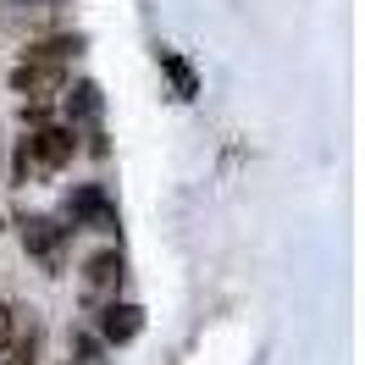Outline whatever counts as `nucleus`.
Segmentation results:
<instances>
[{
  "instance_id": "f257e3e1",
  "label": "nucleus",
  "mask_w": 365,
  "mask_h": 365,
  "mask_svg": "<svg viewBox=\"0 0 365 365\" xmlns=\"http://www.w3.org/2000/svg\"><path fill=\"white\" fill-rule=\"evenodd\" d=\"M67 50H78V39H45L23 56V67L11 72V89L23 94V106L45 111L56 94H67Z\"/></svg>"
},
{
  "instance_id": "f03ea898",
  "label": "nucleus",
  "mask_w": 365,
  "mask_h": 365,
  "mask_svg": "<svg viewBox=\"0 0 365 365\" xmlns=\"http://www.w3.org/2000/svg\"><path fill=\"white\" fill-rule=\"evenodd\" d=\"M78 155V133L72 128H28V138L17 144V182H39L50 172H61Z\"/></svg>"
},
{
  "instance_id": "7ed1b4c3",
  "label": "nucleus",
  "mask_w": 365,
  "mask_h": 365,
  "mask_svg": "<svg viewBox=\"0 0 365 365\" xmlns=\"http://www.w3.org/2000/svg\"><path fill=\"white\" fill-rule=\"evenodd\" d=\"M17 227H23V244H28V255H34V260H39V266H45L50 277H56L61 266H67V227H56L50 216H23Z\"/></svg>"
},
{
  "instance_id": "20e7f679",
  "label": "nucleus",
  "mask_w": 365,
  "mask_h": 365,
  "mask_svg": "<svg viewBox=\"0 0 365 365\" xmlns=\"http://www.w3.org/2000/svg\"><path fill=\"white\" fill-rule=\"evenodd\" d=\"M67 216L78 222V227L116 232V205L106 200V188H100V182H83V188H72V200H67Z\"/></svg>"
},
{
  "instance_id": "39448f33",
  "label": "nucleus",
  "mask_w": 365,
  "mask_h": 365,
  "mask_svg": "<svg viewBox=\"0 0 365 365\" xmlns=\"http://www.w3.org/2000/svg\"><path fill=\"white\" fill-rule=\"evenodd\" d=\"M122 277H128L122 255L100 250V255H89V266H83V294H89L94 304H111V299L122 294Z\"/></svg>"
},
{
  "instance_id": "423d86ee",
  "label": "nucleus",
  "mask_w": 365,
  "mask_h": 365,
  "mask_svg": "<svg viewBox=\"0 0 365 365\" xmlns=\"http://www.w3.org/2000/svg\"><path fill=\"white\" fill-rule=\"evenodd\" d=\"M138 332H144V310L138 304H122V299L100 304V338L106 343H133Z\"/></svg>"
},
{
  "instance_id": "0eeeda50",
  "label": "nucleus",
  "mask_w": 365,
  "mask_h": 365,
  "mask_svg": "<svg viewBox=\"0 0 365 365\" xmlns=\"http://www.w3.org/2000/svg\"><path fill=\"white\" fill-rule=\"evenodd\" d=\"M6 365H39V321L34 316H17V332H11V354H6Z\"/></svg>"
},
{
  "instance_id": "6e6552de",
  "label": "nucleus",
  "mask_w": 365,
  "mask_h": 365,
  "mask_svg": "<svg viewBox=\"0 0 365 365\" xmlns=\"http://www.w3.org/2000/svg\"><path fill=\"white\" fill-rule=\"evenodd\" d=\"M67 116H72V133H78V128H94V116H100V89H94V83H78V89L67 94Z\"/></svg>"
},
{
  "instance_id": "1a4fd4ad",
  "label": "nucleus",
  "mask_w": 365,
  "mask_h": 365,
  "mask_svg": "<svg viewBox=\"0 0 365 365\" xmlns=\"http://www.w3.org/2000/svg\"><path fill=\"white\" fill-rule=\"evenodd\" d=\"M160 72L172 78V89H178V100H194V94H200V78H194V67L182 61L178 50H160Z\"/></svg>"
},
{
  "instance_id": "9d476101",
  "label": "nucleus",
  "mask_w": 365,
  "mask_h": 365,
  "mask_svg": "<svg viewBox=\"0 0 365 365\" xmlns=\"http://www.w3.org/2000/svg\"><path fill=\"white\" fill-rule=\"evenodd\" d=\"M67 365H106V343L100 338H72V360Z\"/></svg>"
},
{
  "instance_id": "9b49d317",
  "label": "nucleus",
  "mask_w": 365,
  "mask_h": 365,
  "mask_svg": "<svg viewBox=\"0 0 365 365\" xmlns=\"http://www.w3.org/2000/svg\"><path fill=\"white\" fill-rule=\"evenodd\" d=\"M11 332H17V310L0 299V365H6V354H11Z\"/></svg>"
},
{
  "instance_id": "f8f14e48",
  "label": "nucleus",
  "mask_w": 365,
  "mask_h": 365,
  "mask_svg": "<svg viewBox=\"0 0 365 365\" xmlns=\"http://www.w3.org/2000/svg\"><path fill=\"white\" fill-rule=\"evenodd\" d=\"M11 6H17V11H28V6H56V0H11Z\"/></svg>"
}]
</instances>
